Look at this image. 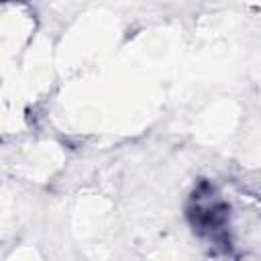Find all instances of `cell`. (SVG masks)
I'll use <instances>...</instances> for the list:
<instances>
[{
	"instance_id": "cell-1",
	"label": "cell",
	"mask_w": 261,
	"mask_h": 261,
	"mask_svg": "<svg viewBox=\"0 0 261 261\" xmlns=\"http://www.w3.org/2000/svg\"><path fill=\"white\" fill-rule=\"evenodd\" d=\"M188 216L198 234L218 239L228 220V206L214 194L212 186L202 184L200 190H196L192 196Z\"/></svg>"
}]
</instances>
